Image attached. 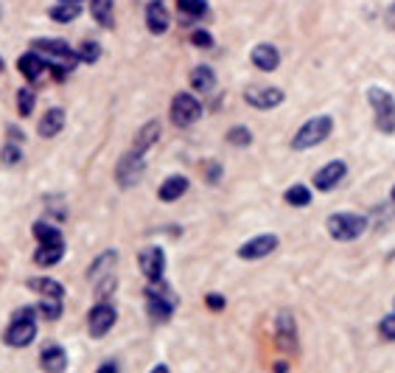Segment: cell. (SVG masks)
I'll return each mask as SVG.
<instances>
[{
  "label": "cell",
  "mask_w": 395,
  "mask_h": 373,
  "mask_svg": "<svg viewBox=\"0 0 395 373\" xmlns=\"http://www.w3.org/2000/svg\"><path fill=\"white\" fill-rule=\"evenodd\" d=\"M214 85H216V73H214L208 65H200V68L191 71V87H193V90L208 93V90H214Z\"/></svg>",
  "instance_id": "22"
},
{
  "label": "cell",
  "mask_w": 395,
  "mask_h": 373,
  "mask_svg": "<svg viewBox=\"0 0 395 373\" xmlns=\"http://www.w3.org/2000/svg\"><path fill=\"white\" fill-rule=\"evenodd\" d=\"M345 171H348V166H345L342 160L325 163V166H322V168L314 174V189H320V191H331L334 185H339V182H342Z\"/></svg>",
  "instance_id": "13"
},
{
  "label": "cell",
  "mask_w": 395,
  "mask_h": 373,
  "mask_svg": "<svg viewBox=\"0 0 395 373\" xmlns=\"http://www.w3.org/2000/svg\"><path fill=\"white\" fill-rule=\"evenodd\" d=\"M286 203L295 205V208H306L311 203V191L306 189V185H292V189L286 191Z\"/></svg>",
  "instance_id": "29"
},
{
  "label": "cell",
  "mask_w": 395,
  "mask_h": 373,
  "mask_svg": "<svg viewBox=\"0 0 395 373\" xmlns=\"http://www.w3.org/2000/svg\"><path fill=\"white\" fill-rule=\"evenodd\" d=\"M62 256H65V244H40L34 261H37L40 267H54V264L62 261Z\"/></svg>",
  "instance_id": "24"
},
{
  "label": "cell",
  "mask_w": 395,
  "mask_h": 373,
  "mask_svg": "<svg viewBox=\"0 0 395 373\" xmlns=\"http://www.w3.org/2000/svg\"><path fill=\"white\" fill-rule=\"evenodd\" d=\"M137 261H140V272H143L151 284L163 281V272H165V253H163V247L149 244L146 250H140Z\"/></svg>",
  "instance_id": "10"
},
{
  "label": "cell",
  "mask_w": 395,
  "mask_h": 373,
  "mask_svg": "<svg viewBox=\"0 0 395 373\" xmlns=\"http://www.w3.org/2000/svg\"><path fill=\"white\" fill-rule=\"evenodd\" d=\"M40 365L45 373H65L68 367V353L62 345H45L40 351Z\"/></svg>",
  "instance_id": "14"
},
{
  "label": "cell",
  "mask_w": 395,
  "mask_h": 373,
  "mask_svg": "<svg viewBox=\"0 0 395 373\" xmlns=\"http://www.w3.org/2000/svg\"><path fill=\"white\" fill-rule=\"evenodd\" d=\"M392 200H395V185H392Z\"/></svg>",
  "instance_id": "44"
},
{
  "label": "cell",
  "mask_w": 395,
  "mask_h": 373,
  "mask_svg": "<svg viewBox=\"0 0 395 373\" xmlns=\"http://www.w3.org/2000/svg\"><path fill=\"white\" fill-rule=\"evenodd\" d=\"M20 157H23V149H20L17 143H6V146H3V154H0V160H3L6 166L20 163Z\"/></svg>",
  "instance_id": "35"
},
{
  "label": "cell",
  "mask_w": 395,
  "mask_h": 373,
  "mask_svg": "<svg viewBox=\"0 0 395 373\" xmlns=\"http://www.w3.org/2000/svg\"><path fill=\"white\" fill-rule=\"evenodd\" d=\"M250 59H253V65H255L258 71H267V73H272V71L281 65V54H278V48L269 45V43L255 45L253 54H250Z\"/></svg>",
  "instance_id": "15"
},
{
  "label": "cell",
  "mask_w": 395,
  "mask_h": 373,
  "mask_svg": "<svg viewBox=\"0 0 395 373\" xmlns=\"http://www.w3.org/2000/svg\"><path fill=\"white\" fill-rule=\"evenodd\" d=\"M112 3L115 0H90V12L96 17L98 26H112Z\"/></svg>",
  "instance_id": "26"
},
{
  "label": "cell",
  "mask_w": 395,
  "mask_h": 373,
  "mask_svg": "<svg viewBox=\"0 0 395 373\" xmlns=\"http://www.w3.org/2000/svg\"><path fill=\"white\" fill-rule=\"evenodd\" d=\"M34 236H37L40 244H65L62 242V233L54 225H48V222H37L34 225Z\"/></svg>",
  "instance_id": "27"
},
{
  "label": "cell",
  "mask_w": 395,
  "mask_h": 373,
  "mask_svg": "<svg viewBox=\"0 0 395 373\" xmlns=\"http://www.w3.org/2000/svg\"><path fill=\"white\" fill-rule=\"evenodd\" d=\"M364 228H367V219L359 214H334L328 219V233L336 242H353L364 233Z\"/></svg>",
  "instance_id": "6"
},
{
  "label": "cell",
  "mask_w": 395,
  "mask_h": 373,
  "mask_svg": "<svg viewBox=\"0 0 395 373\" xmlns=\"http://www.w3.org/2000/svg\"><path fill=\"white\" fill-rule=\"evenodd\" d=\"M168 23H171V17H168L165 6L160 3V0H154V3L146 9V29L151 34H165L168 31Z\"/></svg>",
  "instance_id": "19"
},
{
  "label": "cell",
  "mask_w": 395,
  "mask_h": 373,
  "mask_svg": "<svg viewBox=\"0 0 395 373\" xmlns=\"http://www.w3.org/2000/svg\"><path fill=\"white\" fill-rule=\"evenodd\" d=\"M29 289L40 292L43 298H54V300H62V295H65L62 284H57L54 278H31L29 281Z\"/></svg>",
  "instance_id": "23"
},
{
  "label": "cell",
  "mask_w": 395,
  "mask_h": 373,
  "mask_svg": "<svg viewBox=\"0 0 395 373\" xmlns=\"http://www.w3.org/2000/svg\"><path fill=\"white\" fill-rule=\"evenodd\" d=\"M205 303H208L214 312H222V309H225V298H222V295H216V292H211V295L205 298Z\"/></svg>",
  "instance_id": "38"
},
{
  "label": "cell",
  "mask_w": 395,
  "mask_h": 373,
  "mask_svg": "<svg viewBox=\"0 0 395 373\" xmlns=\"http://www.w3.org/2000/svg\"><path fill=\"white\" fill-rule=\"evenodd\" d=\"M171 124L174 126H191L196 118L202 115V104H200V98H193L191 93H177L174 96V101H171Z\"/></svg>",
  "instance_id": "7"
},
{
  "label": "cell",
  "mask_w": 395,
  "mask_h": 373,
  "mask_svg": "<svg viewBox=\"0 0 395 373\" xmlns=\"http://www.w3.org/2000/svg\"><path fill=\"white\" fill-rule=\"evenodd\" d=\"M191 43H193L196 48H211V45H214V37H211L208 31H193V34H191Z\"/></svg>",
  "instance_id": "37"
},
{
  "label": "cell",
  "mask_w": 395,
  "mask_h": 373,
  "mask_svg": "<svg viewBox=\"0 0 395 373\" xmlns=\"http://www.w3.org/2000/svg\"><path fill=\"white\" fill-rule=\"evenodd\" d=\"M115 258H118V253H115V250H107V253H101V256L96 258V264L90 267L87 278H90V281H98V278H101V272H104V278H110V270L115 267Z\"/></svg>",
  "instance_id": "25"
},
{
  "label": "cell",
  "mask_w": 395,
  "mask_h": 373,
  "mask_svg": "<svg viewBox=\"0 0 395 373\" xmlns=\"http://www.w3.org/2000/svg\"><path fill=\"white\" fill-rule=\"evenodd\" d=\"M149 373H168V367H165V365H154Z\"/></svg>",
  "instance_id": "42"
},
{
  "label": "cell",
  "mask_w": 395,
  "mask_h": 373,
  "mask_svg": "<svg viewBox=\"0 0 395 373\" xmlns=\"http://www.w3.org/2000/svg\"><path fill=\"white\" fill-rule=\"evenodd\" d=\"M228 143H233V146H250L253 143V135H250V129L247 126H233L230 132H228Z\"/></svg>",
  "instance_id": "33"
},
{
  "label": "cell",
  "mask_w": 395,
  "mask_h": 373,
  "mask_svg": "<svg viewBox=\"0 0 395 373\" xmlns=\"http://www.w3.org/2000/svg\"><path fill=\"white\" fill-rule=\"evenodd\" d=\"M157 138H160V124H157V121L143 124V126H140V132H137V138H135L132 152H135V154H146V149H149V146H154V140H157Z\"/></svg>",
  "instance_id": "21"
},
{
  "label": "cell",
  "mask_w": 395,
  "mask_h": 373,
  "mask_svg": "<svg viewBox=\"0 0 395 373\" xmlns=\"http://www.w3.org/2000/svg\"><path fill=\"white\" fill-rule=\"evenodd\" d=\"M143 168H146L143 154L126 152V154L121 157L118 168H115V180H118V185H121V189H132V185H137L140 177H143Z\"/></svg>",
  "instance_id": "8"
},
{
  "label": "cell",
  "mask_w": 395,
  "mask_h": 373,
  "mask_svg": "<svg viewBox=\"0 0 395 373\" xmlns=\"http://www.w3.org/2000/svg\"><path fill=\"white\" fill-rule=\"evenodd\" d=\"M115 320H118L115 306L107 303V300H98V303L90 309V317H87V323H90V334H93L96 339H101L104 334H110V328L115 326Z\"/></svg>",
  "instance_id": "9"
},
{
  "label": "cell",
  "mask_w": 395,
  "mask_h": 373,
  "mask_svg": "<svg viewBox=\"0 0 395 373\" xmlns=\"http://www.w3.org/2000/svg\"><path fill=\"white\" fill-rule=\"evenodd\" d=\"M367 101L373 107V115H375V126L381 132H395V98L384 90V87H370L367 90Z\"/></svg>",
  "instance_id": "3"
},
{
  "label": "cell",
  "mask_w": 395,
  "mask_h": 373,
  "mask_svg": "<svg viewBox=\"0 0 395 373\" xmlns=\"http://www.w3.org/2000/svg\"><path fill=\"white\" fill-rule=\"evenodd\" d=\"M59 3H76V6H79V3H82V0H59Z\"/></svg>",
  "instance_id": "43"
},
{
  "label": "cell",
  "mask_w": 395,
  "mask_h": 373,
  "mask_svg": "<svg viewBox=\"0 0 395 373\" xmlns=\"http://www.w3.org/2000/svg\"><path fill=\"white\" fill-rule=\"evenodd\" d=\"M34 101H37V98H34V90H31V87H20V90H17V112H20L23 118L34 112Z\"/></svg>",
  "instance_id": "31"
},
{
  "label": "cell",
  "mask_w": 395,
  "mask_h": 373,
  "mask_svg": "<svg viewBox=\"0 0 395 373\" xmlns=\"http://www.w3.org/2000/svg\"><path fill=\"white\" fill-rule=\"evenodd\" d=\"M98 373H118V365H115V362H104V365L98 367Z\"/></svg>",
  "instance_id": "40"
},
{
  "label": "cell",
  "mask_w": 395,
  "mask_h": 373,
  "mask_svg": "<svg viewBox=\"0 0 395 373\" xmlns=\"http://www.w3.org/2000/svg\"><path fill=\"white\" fill-rule=\"evenodd\" d=\"M244 98L255 110H275L278 104H283V93L278 87H258V85H253V87L244 90Z\"/></svg>",
  "instance_id": "12"
},
{
  "label": "cell",
  "mask_w": 395,
  "mask_h": 373,
  "mask_svg": "<svg viewBox=\"0 0 395 373\" xmlns=\"http://www.w3.org/2000/svg\"><path fill=\"white\" fill-rule=\"evenodd\" d=\"M331 129H334V121H331L328 115H317V118L306 121V124L297 129V135H295V140H292V149H297V152L311 149V146L322 143V140L331 135Z\"/></svg>",
  "instance_id": "4"
},
{
  "label": "cell",
  "mask_w": 395,
  "mask_h": 373,
  "mask_svg": "<svg viewBox=\"0 0 395 373\" xmlns=\"http://www.w3.org/2000/svg\"><path fill=\"white\" fill-rule=\"evenodd\" d=\"M17 68H20V73L26 76V82H37L45 71H51V62H45L43 57H37V54L31 51V54H23V57L17 59Z\"/></svg>",
  "instance_id": "16"
},
{
  "label": "cell",
  "mask_w": 395,
  "mask_h": 373,
  "mask_svg": "<svg viewBox=\"0 0 395 373\" xmlns=\"http://www.w3.org/2000/svg\"><path fill=\"white\" fill-rule=\"evenodd\" d=\"M177 9L185 17H202L208 12V3H205V0H177Z\"/></svg>",
  "instance_id": "30"
},
{
  "label": "cell",
  "mask_w": 395,
  "mask_h": 373,
  "mask_svg": "<svg viewBox=\"0 0 395 373\" xmlns=\"http://www.w3.org/2000/svg\"><path fill=\"white\" fill-rule=\"evenodd\" d=\"M275 247H278V236H272V233L253 236L250 242H244V244L239 247V258H244V261H258V258H267Z\"/></svg>",
  "instance_id": "11"
},
{
  "label": "cell",
  "mask_w": 395,
  "mask_h": 373,
  "mask_svg": "<svg viewBox=\"0 0 395 373\" xmlns=\"http://www.w3.org/2000/svg\"><path fill=\"white\" fill-rule=\"evenodd\" d=\"M31 48L40 51L45 57V62H51L57 68H65V71H70L76 65V59H79V54H73L70 45L62 43V40H34Z\"/></svg>",
  "instance_id": "5"
},
{
  "label": "cell",
  "mask_w": 395,
  "mask_h": 373,
  "mask_svg": "<svg viewBox=\"0 0 395 373\" xmlns=\"http://www.w3.org/2000/svg\"><path fill=\"white\" fill-rule=\"evenodd\" d=\"M37 314H43V320H57L62 314V300H54V298H43L40 306H37Z\"/></svg>",
  "instance_id": "32"
},
{
  "label": "cell",
  "mask_w": 395,
  "mask_h": 373,
  "mask_svg": "<svg viewBox=\"0 0 395 373\" xmlns=\"http://www.w3.org/2000/svg\"><path fill=\"white\" fill-rule=\"evenodd\" d=\"M62 126H65V110L62 107H51L43 115V121H40V135L43 138H54V135L62 132Z\"/></svg>",
  "instance_id": "20"
},
{
  "label": "cell",
  "mask_w": 395,
  "mask_h": 373,
  "mask_svg": "<svg viewBox=\"0 0 395 373\" xmlns=\"http://www.w3.org/2000/svg\"><path fill=\"white\" fill-rule=\"evenodd\" d=\"M387 23H389V29H395V3H392L389 12H387Z\"/></svg>",
  "instance_id": "41"
},
{
  "label": "cell",
  "mask_w": 395,
  "mask_h": 373,
  "mask_svg": "<svg viewBox=\"0 0 395 373\" xmlns=\"http://www.w3.org/2000/svg\"><path fill=\"white\" fill-rule=\"evenodd\" d=\"M48 15H51V20H57V23H73L82 12H79V6H76V3H57Z\"/></svg>",
  "instance_id": "28"
},
{
  "label": "cell",
  "mask_w": 395,
  "mask_h": 373,
  "mask_svg": "<svg viewBox=\"0 0 395 373\" xmlns=\"http://www.w3.org/2000/svg\"><path fill=\"white\" fill-rule=\"evenodd\" d=\"M0 71H3V59H0Z\"/></svg>",
  "instance_id": "45"
},
{
  "label": "cell",
  "mask_w": 395,
  "mask_h": 373,
  "mask_svg": "<svg viewBox=\"0 0 395 373\" xmlns=\"http://www.w3.org/2000/svg\"><path fill=\"white\" fill-rule=\"evenodd\" d=\"M278 345L281 351H295L297 348V331H295V317L289 312L278 314Z\"/></svg>",
  "instance_id": "17"
},
{
  "label": "cell",
  "mask_w": 395,
  "mask_h": 373,
  "mask_svg": "<svg viewBox=\"0 0 395 373\" xmlns=\"http://www.w3.org/2000/svg\"><path fill=\"white\" fill-rule=\"evenodd\" d=\"M34 337H37L34 312H31V309H20V312H15V317H12V323H9L6 334H3V339H6L12 348H26V345L34 342Z\"/></svg>",
  "instance_id": "2"
},
{
  "label": "cell",
  "mask_w": 395,
  "mask_h": 373,
  "mask_svg": "<svg viewBox=\"0 0 395 373\" xmlns=\"http://www.w3.org/2000/svg\"><path fill=\"white\" fill-rule=\"evenodd\" d=\"M146 303H149L151 320L163 323V320H168V317L174 314V309H177V295L165 286V281H157V284H149V286H146Z\"/></svg>",
  "instance_id": "1"
},
{
  "label": "cell",
  "mask_w": 395,
  "mask_h": 373,
  "mask_svg": "<svg viewBox=\"0 0 395 373\" xmlns=\"http://www.w3.org/2000/svg\"><path fill=\"white\" fill-rule=\"evenodd\" d=\"M378 331H381V337H384V339H395V314L384 317V320L378 323Z\"/></svg>",
  "instance_id": "36"
},
{
  "label": "cell",
  "mask_w": 395,
  "mask_h": 373,
  "mask_svg": "<svg viewBox=\"0 0 395 373\" xmlns=\"http://www.w3.org/2000/svg\"><path fill=\"white\" fill-rule=\"evenodd\" d=\"M219 174H222L219 163H208V180H211V182H216V180H219Z\"/></svg>",
  "instance_id": "39"
},
{
  "label": "cell",
  "mask_w": 395,
  "mask_h": 373,
  "mask_svg": "<svg viewBox=\"0 0 395 373\" xmlns=\"http://www.w3.org/2000/svg\"><path fill=\"white\" fill-rule=\"evenodd\" d=\"M98 57H101V45L98 43H93V40L82 43V48H79V59L82 62H96Z\"/></svg>",
  "instance_id": "34"
},
{
  "label": "cell",
  "mask_w": 395,
  "mask_h": 373,
  "mask_svg": "<svg viewBox=\"0 0 395 373\" xmlns=\"http://www.w3.org/2000/svg\"><path fill=\"white\" fill-rule=\"evenodd\" d=\"M185 191H188V177H182V174H171L168 180H163V185L157 189V197H160L163 203H177Z\"/></svg>",
  "instance_id": "18"
}]
</instances>
